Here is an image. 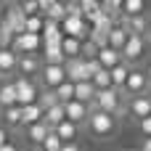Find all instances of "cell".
<instances>
[{
  "label": "cell",
  "instance_id": "16",
  "mask_svg": "<svg viewBox=\"0 0 151 151\" xmlns=\"http://www.w3.org/2000/svg\"><path fill=\"white\" fill-rule=\"evenodd\" d=\"M42 64H45V66H64V64H66V56H64L61 45H48V48H42Z\"/></svg>",
  "mask_w": 151,
  "mask_h": 151
},
{
  "label": "cell",
  "instance_id": "30",
  "mask_svg": "<svg viewBox=\"0 0 151 151\" xmlns=\"http://www.w3.org/2000/svg\"><path fill=\"white\" fill-rule=\"evenodd\" d=\"M37 104H40V109H42V111H48V109H53V106H58L61 101H58V96H56V90H42V93H40V101H37Z\"/></svg>",
  "mask_w": 151,
  "mask_h": 151
},
{
  "label": "cell",
  "instance_id": "36",
  "mask_svg": "<svg viewBox=\"0 0 151 151\" xmlns=\"http://www.w3.org/2000/svg\"><path fill=\"white\" fill-rule=\"evenodd\" d=\"M64 149V141L56 135V133H50L48 138H45V143H42V151H61Z\"/></svg>",
  "mask_w": 151,
  "mask_h": 151
},
{
  "label": "cell",
  "instance_id": "2",
  "mask_svg": "<svg viewBox=\"0 0 151 151\" xmlns=\"http://www.w3.org/2000/svg\"><path fill=\"white\" fill-rule=\"evenodd\" d=\"M88 130L96 138H109V135L117 133V117H111L106 111H93L88 117Z\"/></svg>",
  "mask_w": 151,
  "mask_h": 151
},
{
  "label": "cell",
  "instance_id": "44",
  "mask_svg": "<svg viewBox=\"0 0 151 151\" xmlns=\"http://www.w3.org/2000/svg\"><path fill=\"white\" fill-rule=\"evenodd\" d=\"M146 40H149V42H151V24H149V35H146Z\"/></svg>",
  "mask_w": 151,
  "mask_h": 151
},
{
  "label": "cell",
  "instance_id": "18",
  "mask_svg": "<svg viewBox=\"0 0 151 151\" xmlns=\"http://www.w3.org/2000/svg\"><path fill=\"white\" fill-rule=\"evenodd\" d=\"M45 111L40 109V104H32V106H24L21 109V127H32L37 122H42Z\"/></svg>",
  "mask_w": 151,
  "mask_h": 151
},
{
  "label": "cell",
  "instance_id": "42",
  "mask_svg": "<svg viewBox=\"0 0 151 151\" xmlns=\"http://www.w3.org/2000/svg\"><path fill=\"white\" fill-rule=\"evenodd\" d=\"M141 151H151V138H146V141H143V146H141Z\"/></svg>",
  "mask_w": 151,
  "mask_h": 151
},
{
  "label": "cell",
  "instance_id": "41",
  "mask_svg": "<svg viewBox=\"0 0 151 151\" xmlns=\"http://www.w3.org/2000/svg\"><path fill=\"white\" fill-rule=\"evenodd\" d=\"M61 151H80V146H77V143H64Z\"/></svg>",
  "mask_w": 151,
  "mask_h": 151
},
{
  "label": "cell",
  "instance_id": "26",
  "mask_svg": "<svg viewBox=\"0 0 151 151\" xmlns=\"http://www.w3.org/2000/svg\"><path fill=\"white\" fill-rule=\"evenodd\" d=\"M19 69V56L13 50H0V77Z\"/></svg>",
  "mask_w": 151,
  "mask_h": 151
},
{
  "label": "cell",
  "instance_id": "22",
  "mask_svg": "<svg viewBox=\"0 0 151 151\" xmlns=\"http://www.w3.org/2000/svg\"><path fill=\"white\" fill-rule=\"evenodd\" d=\"M11 106H19V96H16V85L13 82H3L0 88V109H11Z\"/></svg>",
  "mask_w": 151,
  "mask_h": 151
},
{
  "label": "cell",
  "instance_id": "43",
  "mask_svg": "<svg viewBox=\"0 0 151 151\" xmlns=\"http://www.w3.org/2000/svg\"><path fill=\"white\" fill-rule=\"evenodd\" d=\"M0 151H19V149H16L13 143H5V146H3V149H0Z\"/></svg>",
  "mask_w": 151,
  "mask_h": 151
},
{
  "label": "cell",
  "instance_id": "40",
  "mask_svg": "<svg viewBox=\"0 0 151 151\" xmlns=\"http://www.w3.org/2000/svg\"><path fill=\"white\" fill-rule=\"evenodd\" d=\"M5 143H11V141H8V130H5V127L0 125V149H3Z\"/></svg>",
  "mask_w": 151,
  "mask_h": 151
},
{
  "label": "cell",
  "instance_id": "15",
  "mask_svg": "<svg viewBox=\"0 0 151 151\" xmlns=\"http://www.w3.org/2000/svg\"><path fill=\"white\" fill-rule=\"evenodd\" d=\"M96 96H98V90H96L93 82H77V85H74V101L90 106V104L96 101Z\"/></svg>",
  "mask_w": 151,
  "mask_h": 151
},
{
  "label": "cell",
  "instance_id": "20",
  "mask_svg": "<svg viewBox=\"0 0 151 151\" xmlns=\"http://www.w3.org/2000/svg\"><path fill=\"white\" fill-rule=\"evenodd\" d=\"M80 5H82V19H85L90 27H93V24L101 19V13H104V8H101L98 0H82Z\"/></svg>",
  "mask_w": 151,
  "mask_h": 151
},
{
  "label": "cell",
  "instance_id": "9",
  "mask_svg": "<svg viewBox=\"0 0 151 151\" xmlns=\"http://www.w3.org/2000/svg\"><path fill=\"white\" fill-rule=\"evenodd\" d=\"M3 21H8V27L13 29V35H16V37L27 32V16H24L21 5H8V8H5V16H3Z\"/></svg>",
  "mask_w": 151,
  "mask_h": 151
},
{
  "label": "cell",
  "instance_id": "19",
  "mask_svg": "<svg viewBox=\"0 0 151 151\" xmlns=\"http://www.w3.org/2000/svg\"><path fill=\"white\" fill-rule=\"evenodd\" d=\"M50 133H53V130H50L45 122H37V125L27 127V138H29V143H35V146H40V149H42V143H45V138H48Z\"/></svg>",
  "mask_w": 151,
  "mask_h": 151
},
{
  "label": "cell",
  "instance_id": "5",
  "mask_svg": "<svg viewBox=\"0 0 151 151\" xmlns=\"http://www.w3.org/2000/svg\"><path fill=\"white\" fill-rule=\"evenodd\" d=\"M40 48H42V37L24 32V35H19V37L13 40V48H11V50H13L16 56H37Z\"/></svg>",
  "mask_w": 151,
  "mask_h": 151
},
{
  "label": "cell",
  "instance_id": "37",
  "mask_svg": "<svg viewBox=\"0 0 151 151\" xmlns=\"http://www.w3.org/2000/svg\"><path fill=\"white\" fill-rule=\"evenodd\" d=\"M66 16L69 19H82V5L80 3H66Z\"/></svg>",
  "mask_w": 151,
  "mask_h": 151
},
{
  "label": "cell",
  "instance_id": "27",
  "mask_svg": "<svg viewBox=\"0 0 151 151\" xmlns=\"http://www.w3.org/2000/svg\"><path fill=\"white\" fill-rule=\"evenodd\" d=\"M130 72H133V69H130V64H125V61H122L119 66H114V69H111V85H114L117 90H122L125 82H127V77H130Z\"/></svg>",
  "mask_w": 151,
  "mask_h": 151
},
{
  "label": "cell",
  "instance_id": "47",
  "mask_svg": "<svg viewBox=\"0 0 151 151\" xmlns=\"http://www.w3.org/2000/svg\"><path fill=\"white\" fill-rule=\"evenodd\" d=\"M0 88H3V82H0Z\"/></svg>",
  "mask_w": 151,
  "mask_h": 151
},
{
  "label": "cell",
  "instance_id": "13",
  "mask_svg": "<svg viewBox=\"0 0 151 151\" xmlns=\"http://www.w3.org/2000/svg\"><path fill=\"white\" fill-rule=\"evenodd\" d=\"M64 42V29H61V24H56V21H48L45 19V29H42V48H48V45H61Z\"/></svg>",
  "mask_w": 151,
  "mask_h": 151
},
{
  "label": "cell",
  "instance_id": "25",
  "mask_svg": "<svg viewBox=\"0 0 151 151\" xmlns=\"http://www.w3.org/2000/svg\"><path fill=\"white\" fill-rule=\"evenodd\" d=\"M61 50H64L66 61H69V58H82V40H77V37H64Z\"/></svg>",
  "mask_w": 151,
  "mask_h": 151
},
{
  "label": "cell",
  "instance_id": "35",
  "mask_svg": "<svg viewBox=\"0 0 151 151\" xmlns=\"http://www.w3.org/2000/svg\"><path fill=\"white\" fill-rule=\"evenodd\" d=\"M19 5H21V11H24L27 19H32V16H42V13H40V0H24V3H19Z\"/></svg>",
  "mask_w": 151,
  "mask_h": 151
},
{
  "label": "cell",
  "instance_id": "31",
  "mask_svg": "<svg viewBox=\"0 0 151 151\" xmlns=\"http://www.w3.org/2000/svg\"><path fill=\"white\" fill-rule=\"evenodd\" d=\"M3 119L8 127H21V106H11L3 111Z\"/></svg>",
  "mask_w": 151,
  "mask_h": 151
},
{
  "label": "cell",
  "instance_id": "33",
  "mask_svg": "<svg viewBox=\"0 0 151 151\" xmlns=\"http://www.w3.org/2000/svg\"><path fill=\"white\" fill-rule=\"evenodd\" d=\"M93 85H96V90H109V88H114V85H111V72L101 69V72L93 77Z\"/></svg>",
  "mask_w": 151,
  "mask_h": 151
},
{
  "label": "cell",
  "instance_id": "46",
  "mask_svg": "<svg viewBox=\"0 0 151 151\" xmlns=\"http://www.w3.org/2000/svg\"><path fill=\"white\" fill-rule=\"evenodd\" d=\"M127 151H141V149H127Z\"/></svg>",
  "mask_w": 151,
  "mask_h": 151
},
{
  "label": "cell",
  "instance_id": "24",
  "mask_svg": "<svg viewBox=\"0 0 151 151\" xmlns=\"http://www.w3.org/2000/svg\"><path fill=\"white\" fill-rule=\"evenodd\" d=\"M53 133H56L64 143H77L74 138H77V133H80V125H74V122H69V119H66V122H61Z\"/></svg>",
  "mask_w": 151,
  "mask_h": 151
},
{
  "label": "cell",
  "instance_id": "10",
  "mask_svg": "<svg viewBox=\"0 0 151 151\" xmlns=\"http://www.w3.org/2000/svg\"><path fill=\"white\" fill-rule=\"evenodd\" d=\"M146 37H138V35H130V40H127V45H125V50H122V58H125V64H133V61H138L143 53H146Z\"/></svg>",
  "mask_w": 151,
  "mask_h": 151
},
{
  "label": "cell",
  "instance_id": "14",
  "mask_svg": "<svg viewBox=\"0 0 151 151\" xmlns=\"http://www.w3.org/2000/svg\"><path fill=\"white\" fill-rule=\"evenodd\" d=\"M21 77H32V74H40L42 72V64H40V56H19V69H16Z\"/></svg>",
  "mask_w": 151,
  "mask_h": 151
},
{
  "label": "cell",
  "instance_id": "7",
  "mask_svg": "<svg viewBox=\"0 0 151 151\" xmlns=\"http://www.w3.org/2000/svg\"><path fill=\"white\" fill-rule=\"evenodd\" d=\"M61 29H64V37H77V40H88L90 37V24L85 21V19H64V24H61Z\"/></svg>",
  "mask_w": 151,
  "mask_h": 151
},
{
  "label": "cell",
  "instance_id": "39",
  "mask_svg": "<svg viewBox=\"0 0 151 151\" xmlns=\"http://www.w3.org/2000/svg\"><path fill=\"white\" fill-rule=\"evenodd\" d=\"M138 127H141V133H143L146 138H151V117H146V119H141V122H138Z\"/></svg>",
  "mask_w": 151,
  "mask_h": 151
},
{
  "label": "cell",
  "instance_id": "32",
  "mask_svg": "<svg viewBox=\"0 0 151 151\" xmlns=\"http://www.w3.org/2000/svg\"><path fill=\"white\" fill-rule=\"evenodd\" d=\"M56 96H58V101L61 104H69V101H74V82H64V85H58L56 88Z\"/></svg>",
  "mask_w": 151,
  "mask_h": 151
},
{
  "label": "cell",
  "instance_id": "45",
  "mask_svg": "<svg viewBox=\"0 0 151 151\" xmlns=\"http://www.w3.org/2000/svg\"><path fill=\"white\" fill-rule=\"evenodd\" d=\"M146 74H149V82H151V66H149V72H146Z\"/></svg>",
  "mask_w": 151,
  "mask_h": 151
},
{
  "label": "cell",
  "instance_id": "6",
  "mask_svg": "<svg viewBox=\"0 0 151 151\" xmlns=\"http://www.w3.org/2000/svg\"><path fill=\"white\" fill-rule=\"evenodd\" d=\"M64 69H66V80L69 82H93L90 80V74H88V61L85 58H69L66 64H64Z\"/></svg>",
  "mask_w": 151,
  "mask_h": 151
},
{
  "label": "cell",
  "instance_id": "3",
  "mask_svg": "<svg viewBox=\"0 0 151 151\" xmlns=\"http://www.w3.org/2000/svg\"><path fill=\"white\" fill-rule=\"evenodd\" d=\"M149 74L146 72H138V69H133L130 72V77H127V82H125V88H122V98H138V96H146L149 93Z\"/></svg>",
  "mask_w": 151,
  "mask_h": 151
},
{
  "label": "cell",
  "instance_id": "28",
  "mask_svg": "<svg viewBox=\"0 0 151 151\" xmlns=\"http://www.w3.org/2000/svg\"><path fill=\"white\" fill-rule=\"evenodd\" d=\"M143 13H146V3L143 0H122V16L135 19V16H143Z\"/></svg>",
  "mask_w": 151,
  "mask_h": 151
},
{
  "label": "cell",
  "instance_id": "23",
  "mask_svg": "<svg viewBox=\"0 0 151 151\" xmlns=\"http://www.w3.org/2000/svg\"><path fill=\"white\" fill-rule=\"evenodd\" d=\"M42 122H45L50 130H56L61 122H66V109H64V104H58V106L48 109V111H45V117H42Z\"/></svg>",
  "mask_w": 151,
  "mask_h": 151
},
{
  "label": "cell",
  "instance_id": "29",
  "mask_svg": "<svg viewBox=\"0 0 151 151\" xmlns=\"http://www.w3.org/2000/svg\"><path fill=\"white\" fill-rule=\"evenodd\" d=\"M101 8H104V13H106L109 19H114L117 24L122 21V0H104Z\"/></svg>",
  "mask_w": 151,
  "mask_h": 151
},
{
  "label": "cell",
  "instance_id": "12",
  "mask_svg": "<svg viewBox=\"0 0 151 151\" xmlns=\"http://www.w3.org/2000/svg\"><path fill=\"white\" fill-rule=\"evenodd\" d=\"M64 109H66V119L69 122H74V125H88V117H90V109L85 106V104H80V101H69V104H64Z\"/></svg>",
  "mask_w": 151,
  "mask_h": 151
},
{
  "label": "cell",
  "instance_id": "21",
  "mask_svg": "<svg viewBox=\"0 0 151 151\" xmlns=\"http://www.w3.org/2000/svg\"><path fill=\"white\" fill-rule=\"evenodd\" d=\"M127 40H130V32L122 27V24H117L114 29H111V35H109V48H114V50H125V45H127Z\"/></svg>",
  "mask_w": 151,
  "mask_h": 151
},
{
  "label": "cell",
  "instance_id": "1",
  "mask_svg": "<svg viewBox=\"0 0 151 151\" xmlns=\"http://www.w3.org/2000/svg\"><path fill=\"white\" fill-rule=\"evenodd\" d=\"M90 109V114L93 111H106V114H111V117H122L125 114V104H122V90H117V88H109V90H98V96H96V101L88 106Z\"/></svg>",
  "mask_w": 151,
  "mask_h": 151
},
{
  "label": "cell",
  "instance_id": "8",
  "mask_svg": "<svg viewBox=\"0 0 151 151\" xmlns=\"http://www.w3.org/2000/svg\"><path fill=\"white\" fill-rule=\"evenodd\" d=\"M40 80H42L45 90H56L58 85H64V82H66V69H64V66H45V64H42Z\"/></svg>",
  "mask_w": 151,
  "mask_h": 151
},
{
  "label": "cell",
  "instance_id": "34",
  "mask_svg": "<svg viewBox=\"0 0 151 151\" xmlns=\"http://www.w3.org/2000/svg\"><path fill=\"white\" fill-rule=\"evenodd\" d=\"M42 29H45V19H42V16L27 19V32H29V35H40V37H42Z\"/></svg>",
  "mask_w": 151,
  "mask_h": 151
},
{
  "label": "cell",
  "instance_id": "4",
  "mask_svg": "<svg viewBox=\"0 0 151 151\" xmlns=\"http://www.w3.org/2000/svg\"><path fill=\"white\" fill-rule=\"evenodd\" d=\"M13 85H16V96H19V106L21 109L40 101V90H37V85L29 77H19V80H13Z\"/></svg>",
  "mask_w": 151,
  "mask_h": 151
},
{
  "label": "cell",
  "instance_id": "38",
  "mask_svg": "<svg viewBox=\"0 0 151 151\" xmlns=\"http://www.w3.org/2000/svg\"><path fill=\"white\" fill-rule=\"evenodd\" d=\"M101 69H104V66L98 64V58H93V61H88V74H90V80H93V77H96V74H98Z\"/></svg>",
  "mask_w": 151,
  "mask_h": 151
},
{
  "label": "cell",
  "instance_id": "17",
  "mask_svg": "<svg viewBox=\"0 0 151 151\" xmlns=\"http://www.w3.org/2000/svg\"><path fill=\"white\" fill-rule=\"evenodd\" d=\"M125 58H122V53L119 50H114V48H104L101 53H98V64L106 69V72H111L114 66H119Z\"/></svg>",
  "mask_w": 151,
  "mask_h": 151
},
{
  "label": "cell",
  "instance_id": "48",
  "mask_svg": "<svg viewBox=\"0 0 151 151\" xmlns=\"http://www.w3.org/2000/svg\"><path fill=\"white\" fill-rule=\"evenodd\" d=\"M40 151H42V149H40Z\"/></svg>",
  "mask_w": 151,
  "mask_h": 151
},
{
  "label": "cell",
  "instance_id": "11",
  "mask_svg": "<svg viewBox=\"0 0 151 151\" xmlns=\"http://www.w3.org/2000/svg\"><path fill=\"white\" fill-rule=\"evenodd\" d=\"M127 111L141 122V119H146L151 117V98L149 96H138V98H130L127 101Z\"/></svg>",
  "mask_w": 151,
  "mask_h": 151
}]
</instances>
